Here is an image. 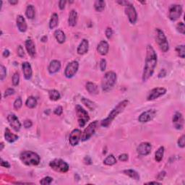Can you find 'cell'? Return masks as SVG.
I'll return each instance as SVG.
<instances>
[{"mask_svg": "<svg viewBox=\"0 0 185 185\" xmlns=\"http://www.w3.org/2000/svg\"><path fill=\"white\" fill-rule=\"evenodd\" d=\"M116 163H117V159L113 155H110V156H107L104 161V163L106 166H113Z\"/></svg>", "mask_w": 185, "mask_h": 185, "instance_id": "obj_36", "label": "cell"}, {"mask_svg": "<svg viewBox=\"0 0 185 185\" xmlns=\"http://www.w3.org/2000/svg\"><path fill=\"white\" fill-rule=\"evenodd\" d=\"M166 92V89L164 88H156L151 90L147 96V100L153 101L158 98L162 96Z\"/></svg>", "mask_w": 185, "mask_h": 185, "instance_id": "obj_13", "label": "cell"}, {"mask_svg": "<svg viewBox=\"0 0 185 185\" xmlns=\"http://www.w3.org/2000/svg\"><path fill=\"white\" fill-rule=\"evenodd\" d=\"M76 114H77L78 124L80 127H84L87 122L90 120L88 112L80 105L76 106Z\"/></svg>", "mask_w": 185, "mask_h": 185, "instance_id": "obj_7", "label": "cell"}, {"mask_svg": "<svg viewBox=\"0 0 185 185\" xmlns=\"http://www.w3.org/2000/svg\"><path fill=\"white\" fill-rule=\"evenodd\" d=\"M26 47L27 49L28 54L31 57H35V54H36V49H35V44L33 43L31 39H28L26 41Z\"/></svg>", "mask_w": 185, "mask_h": 185, "instance_id": "obj_20", "label": "cell"}, {"mask_svg": "<svg viewBox=\"0 0 185 185\" xmlns=\"http://www.w3.org/2000/svg\"><path fill=\"white\" fill-rule=\"evenodd\" d=\"M151 150H152V146L149 143H142L137 148L138 154L140 156H147L150 153Z\"/></svg>", "mask_w": 185, "mask_h": 185, "instance_id": "obj_17", "label": "cell"}, {"mask_svg": "<svg viewBox=\"0 0 185 185\" xmlns=\"http://www.w3.org/2000/svg\"><path fill=\"white\" fill-rule=\"evenodd\" d=\"M117 74L113 71H109L105 74L102 82H101V86L103 90L105 92H108L114 88L117 82Z\"/></svg>", "mask_w": 185, "mask_h": 185, "instance_id": "obj_4", "label": "cell"}, {"mask_svg": "<svg viewBox=\"0 0 185 185\" xmlns=\"http://www.w3.org/2000/svg\"><path fill=\"white\" fill-rule=\"evenodd\" d=\"M178 56L179 57L184 59L185 57V46L184 45H179L178 46L176 49Z\"/></svg>", "mask_w": 185, "mask_h": 185, "instance_id": "obj_37", "label": "cell"}, {"mask_svg": "<svg viewBox=\"0 0 185 185\" xmlns=\"http://www.w3.org/2000/svg\"><path fill=\"white\" fill-rule=\"evenodd\" d=\"M181 14H182V7L180 5H173L170 7L168 17L171 20H177L180 17Z\"/></svg>", "mask_w": 185, "mask_h": 185, "instance_id": "obj_9", "label": "cell"}, {"mask_svg": "<svg viewBox=\"0 0 185 185\" xmlns=\"http://www.w3.org/2000/svg\"><path fill=\"white\" fill-rule=\"evenodd\" d=\"M16 23H17V26L20 31L24 33V32L27 31V23H26V20L23 17V16L17 15V19H16Z\"/></svg>", "mask_w": 185, "mask_h": 185, "instance_id": "obj_18", "label": "cell"}, {"mask_svg": "<svg viewBox=\"0 0 185 185\" xmlns=\"http://www.w3.org/2000/svg\"><path fill=\"white\" fill-rule=\"evenodd\" d=\"M81 101L87 108H88L90 111H93L96 108V104L92 101L88 100V99H85V98H82Z\"/></svg>", "mask_w": 185, "mask_h": 185, "instance_id": "obj_29", "label": "cell"}, {"mask_svg": "<svg viewBox=\"0 0 185 185\" xmlns=\"http://www.w3.org/2000/svg\"><path fill=\"white\" fill-rule=\"evenodd\" d=\"M157 54L152 46L147 45L146 49V58L143 73V81L146 82L153 74L157 65Z\"/></svg>", "mask_w": 185, "mask_h": 185, "instance_id": "obj_1", "label": "cell"}, {"mask_svg": "<svg viewBox=\"0 0 185 185\" xmlns=\"http://www.w3.org/2000/svg\"><path fill=\"white\" fill-rule=\"evenodd\" d=\"M62 112H63V108H62V106H58V107H56L54 110V114L58 116L62 115Z\"/></svg>", "mask_w": 185, "mask_h": 185, "instance_id": "obj_48", "label": "cell"}, {"mask_svg": "<svg viewBox=\"0 0 185 185\" xmlns=\"http://www.w3.org/2000/svg\"><path fill=\"white\" fill-rule=\"evenodd\" d=\"M79 68V63L77 61H72L69 63L66 67L65 71V75L67 78H71L77 73Z\"/></svg>", "mask_w": 185, "mask_h": 185, "instance_id": "obj_10", "label": "cell"}, {"mask_svg": "<svg viewBox=\"0 0 185 185\" xmlns=\"http://www.w3.org/2000/svg\"><path fill=\"white\" fill-rule=\"evenodd\" d=\"M20 159L27 166H37L41 161L40 156L32 151H24L20 155Z\"/></svg>", "mask_w": 185, "mask_h": 185, "instance_id": "obj_3", "label": "cell"}, {"mask_svg": "<svg viewBox=\"0 0 185 185\" xmlns=\"http://www.w3.org/2000/svg\"><path fill=\"white\" fill-rule=\"evenodd\" d=\"M26 106L30 108H33L36 106L37 105V100L33 96H30L28 98V99L26 100Z\"/></svg>", "mask_w": 185, "mask_h": 185, "instance_id": "obj_34", "label": "cell"}, {"mask_svg": "<svg viewBox=\"0 0 185 185\" xmlns=\"http://www.w3.org/2000/svg\"><path fill=\"white\" fill-rule=\"evenodd\" d=\"M8 120L9 124H10V127H11L14 130H15V132L20 131V128H21V124H20V122L18 118L16 117L15 114H11L8 115Z\"/></svg>", "mask_w": 185, "mask_h": 185, "instance_id": "obj_15", "label": "cell"}, {"mask_svg": "<svg viewBox=\"0 0 185 185\" xmlns=\"http://www.w3.org/2000/svg\"><path fill=\"white\" fill-rule=\"evenodd\" d=\"M106 59H102L101 60L100 62V68H101V71H104L106 70Z\"/></svg>", "mask_w": 185, "mask_h": 185, "instance_id": "obj_45", "label": "cell"}, {"mask_svg": "<svg viewBox=\"0 0 185 185\" xmlns=\"http://www.w3.org/2000/svg\"><path fill=\"white\" fill-rule=\"evenodd\" d=\"M82 138V132L78 129H74L69 135V141L72 146L77 145Z\"/></svg>", "mask_w": 185, "mask_h": 185, "instance_id": "obj_14", "label": "cell"}, {"mask_svg": "<svg viewBox=\"0 0 185 185\" xmlns=\"http://www.w3.org/2000/svg\"><path fill=\"white\" fill-rule=\"evenodd\" d=\"M155 38L156 41L159 46L160 49L163 52H167L169 49V45L164 33L159 28H156L155 31Z\"/></svg>", "mask_w": 185, "mask_h": 185, "instance_id": "obj_5", "label": "cell"}, {"mask_svg": "<svg viewBox=\"0 0 185 185\" xmlns=\"http://www.w3.org/2000/svg\"><path fill=\"white\" fill-rule=\"evenodd\" d=\"M12 84H13V85H15V86L18 85L19 82H20V75L18 74V72H15V73L13 74V76H12Z\"/></svg>", "mask_w": 185, "mask_h": 185, "instance_id": "obj_41", "label": "cell"}, {"mask_svg": "<svg viewBox=\"0 0 185 185\" xmlns=\"http://www.w3.org/2000/svg\"><path fill=\"white\" fill-rule=\"evenodd\" d=\"M54 37L59 44H63L66 40V35L62 30H56L54 32Z\"/></svg>", "mask_w": 185, "mask_h": 185, "instance_id": "obj_27", "label": "cell"}, {"mask_svg": "<svg viewBox=\"0 0 185 185\" xmlns=\"http://www.w3.org/2000/svg\"><path fill=\"white\" fill-rule=\"evenodd\" d=\"M49 99H51V101H58L59 99H60V93L59 92L58 90H51L49 91Z\"/></svg>", "mask_w": 185, "mask_h": 185, "instance_id": "obj_35", "label": "cell"}, {"mask_svg": "<svg viewBox=\"0 0 185 185\" xmlns=\"http://www.w3.org/2000/svg\"><path fill=\"white\" fill-rule=\"evenodd\" d=\"M53 179L50 177H46L43 178L40 181V184L43 185H49L52 182Z\"/></svg>", "mask_w": 185, "mask_h": 185, "instance_id": "obj_38", "label": "cell"}, {"mask_svg": "<svg viewBox=\"0 0 185 185\" xmlns=\"http://www.w3.org/2000/svg\"><path fill=\"white\" fill-rule=\"evenodd\" d=\"M88 48H89L88 41L86 40V39H83L80 44L79 46L77 47V54L80 55H83L86 54V53L88 51Z\"/></svg>", "mask_w": 185, "mask_h": 185, "instance_id": "obj_23", "label": "cell"}, {"mask_svg": "<svg viewBox=\"0 0 185 185\" xmlns=\"http://www.w3.org/2000/svg\"><path fill=\"white\" fill-rule=\"evenodd\" d=\"M77 22V13L75 10H72L70 12L69 15V18H68V24L69 26L71 27H74L76 26Z\"/></svg>", "mask_w": 185, "mask_h": 185, "instance_id": "obj_25", "label": "cell"}, {"mask_svg": "<svg viewBox=\"0 0 185 185\" xmlns=\"http://www.w3.org/2000/svg\"><path fill=\"white\" fill-rule=\"evenodd\" d=\"M35 8L33 5H29L26 8V15L28 19H33L35 17Z\"/></svg>", "mask_w": 185, "mask_h": 185, "instance_id": "obj_31", "label": "cell"}, {"mask_svg": "<svg viewBox=\"0 0 185 185\" xmlns=\"http://www.w3.org/2000/svg\"><path fill=\"white\" fill-rule=\"evenodd\" d=\"M49 166L55 171L60 173H66L68 171L69 166L65 161L62 159H54L49 163Z\"/></svg>", "mask_w": 185, "mask_h": 185, "instance_id": "obj_6", "label": "cell"}, {"mask_svg": "<svg viewBox=\"0 0 185 185\" xmlns=\"http://www.w3.org/2000/svg\"><path fill=\"white\" fill-rule=\"evenodd\" d=\"M123 173L125 174V175L128 176L132 179H135V180H140V175L137 171H135V170L132 169H128V170H124L123 171Z\"/></svg>", "mask_w": 185, "mask_h": 185, "instance_id": "obj_28", "label": "cell"}, {"mask_svg": "<svg viewBox=\"0 0 185 185\" xmlns=\"http://www.w3.org/2000/svg\"><path fill=\"white\" fill-rule=\"evenodd\" d=\"M84 162L85 164H91V158L89 157V156H86V157L84 158Z\"/></svg>", "mask_w": 185, "mask_h": 185, "instance_id": "obj_54", "label": "cell"}, {"mask_svg": "<svg viewBox=\"0 0 185 185\" xmlns=\"http://www.w3.org/2000/svg\"><path fill=\"white\" fill-rule=\"evenodd\" d=\"M177 31L181 33V34H184L185 33V26L184 24L182 22L179 23L177 26Z\"/></svg>", "mask_w": 185, "mask_h": 185, "instance_id": "obj_42", "label": "cell"}, {"mask_svg": "<svg viewBox=\"0 0 185 185\" xmlns=\"http://www.w3.org/2000/svg\"><path fill=\"white\" fill-rule=\"evenodd\" d=\"M86 90H88L89 93L92 94V95H96L99 92V87L97 86V85L95 84L94 83H91V82L87 83Z\"/></svg>", "mask_w": 185, "mask_h": 185, "instance_id": "obj_26", "label": "cell"}, {"mask_svg": "<svg viewBox=\"0 0 185 185\" xmlns=\"http://www.w3.org/2000/svg\"><path fill=\"white\" fill-rule=\"evenodd\" d=\"M165 176H166V172L163 171L160 172V173L158 174V176H157L158 180H162V179H163V178H164Z\"/></svg>", "mask_w": 185, "mask_h": 185, "instance_id": "obj_52", "label": "cell"}, {"mask_svg": "<svg viewBox=\"0 0 185 185\" xmlns=\"http://www.w3.org/2000/svg\"><path fill=\"white\" fill-rule=\"evenodd\" d=\"M15 90H14L13 88H8V90H6V91L5 92V95L4 96L6 98L8 96H10L13 95L14 93H15Z\"/></svg>", "mask_w": 185, "mask_h": 185, "instance_id": "obj_46", "label": "cell"}, {"mask_svg": "<svg viewBox=\"0 0 185 185\" xmlns=\"http://www.w3.org/2000/svg\"><path fill=\"white\" fill-rule=\"evenodd\" d=\"M172 122L177 129H181L184 127V117L180 112H176L174 114Z\"/></svg>", "mask_w": 185, "mask_h": 185, "instance_id": "obj_16", "label": "cell"}, {"mask_svg": "<svg viewBox=\"0 0 185 185\" xmlns=\"http://www.w3.org/2000/svg\"><path fill=\"white\" fill-rule=\"evenodd\" d=\"M178 145H179V147H181V148L184 147V146H185V136L184 135H181L180 138H179V140H178Z\"/></svg>", "mask_w": 185, "mask_h": 185, "instance_id": "obj_43", "label": "cell"}, {"mask_svg": "<svg viewBox=\"0 0 185 185\" xmlns=\"http://www.w3.org/2000/svg\"><path fill=\"white\" fill-rule=\"evenodd\" d=\"M17 55L20 56V57L23 58L25 56V52L24 50H23V48L21 46H19L18 47H17Z\"/></svg>", "mask_w": 185, "mask_h": 185, "instance_id": "obj_44", "label": "cell"}, {"mask_svg": "<svg viewBox=\"0 0 185 185\" xmlns=\"http://www.w3.org/2000/svg\"><path fill=\"white\" fill-rule=\"evenodd\" d=\"M22 99H21L20 97H18L15 101V102H14V108H15L16 110H19L20 108L22 107Z\"/></svg>", "mask_w": 185, "mask_h": 185, "instance_id": "obj_39", "label": "cell"}, {"mask_svg": "<svg viewBox=\"0 0 185 185\" xmlns=\"http://www.w3.org/2000/svg\"><path fill=\"white\" fill-rule=\"evenodd\" d=\"M32 125H33V123H32V122L31 120H27L24 122V127L26 128H27V129L28 128L31 127Z\"/></svg>", "mask_w": 185, "mask_h": 185, "instance_id": "obj_51", "label": "cell"}, {"mask_svg": "<svg viewBox=\"0 0 185 185\" xmlns=\"http://www.w3.org/2000/svg\"><path fill=\"white\" fill-rule=\"evenodd\" d=\"M59 16L56 13H54L51 16L50 22H49V28L50 29H54L58 26Z\"/></svg>", "mask_w": 185, "mask_h": 185, "instance_id": "obj_30", "label": "cell"}, {"mask_svg": "<svg viewBox=\"0 0 185 185\" xmlns=\"http://www.w3.org/2000/svg\"><path fill=\"white\" fill-rule=\"evenodd\" d=\"M106 35L108 39H111L113 35V31L111 28H107L106 30Z\"/></svg>", "mask_w": 185, "mask_h": 185, "instance_id": "obj_47", "label": "cell"}, {"mask_svg": "<svg viewBox=\"0 0 185 185\" xmlns=\"http://www.w3.org/2000/svg\"><path fill=\"white\" fill-rule=\"evenodd\" d=\"M23 72L24 77L26 80H30L32 77V74H33V70H32L31 65H30L29 62H23Z\"/></svg>", "mask_w": 185, "mask_h": 185, "instance_id": "obj_19", "label": "cell"}, {"mask_svg": "<svg viewBox=\"0 0 185 185\" xmlns=\"http://www.w3.org/2000/svg\"><path fill=\"white\" fill-rule=\"evenodd\" d=\"M66 2H66L65 0H61V1L59 2V7L60 10H64V9H65Z\"/></svg>", "mask_w": 185, "mask_h": 185, "instance_id": "obj_53", "label": "cell"}, {"mask_svg": "<svg viewBox=\"0 0 185 185\" xmlns=\"http://www.w3.org/2000/svg\"><path fill=\"white\" fill-rule=\"evenodd\" d=\"M10 51L8 50V49H6V50L4 51V52H3V56L5 58H8L9 56H10Z\"/></svg>", "mask_w": 185, "mask_h": 185, "instance_id": "obj_55", "label": "cell"}, {"mask_svg": "<svg viewBox=\"0 0 185 185\" xmlns=\"http://www.w3.org/2000/svg\"><path fill=\"white\" fill-rule=\"evenodd\" d=\"M125 13L126 15H127L128 18H129V22H130L132 24H135V23H136L137 19H138V14H137L135 7L132 4H130V3L126 6Z\"/></svg>", "mask_w": 185, "mask_h": 185, "instance_id": "obj_12", "label": "cell"}, {"mask_svg": "<svg viewBox=\"0 0 185 185\" xmlns=\"http://www.w3.org/2000/svg\"><path fill=\"white\" fill-rule=\"evenodd\" d=\"M98 121H94L90 123L89 125L85 128V129L82 134V140L83 141H86L88 140L92 135H94L96 130L98 127Z\"/></svg>", "mask_w": 185, "mask_h": 185, "instance_id": "obj_8", "label": "cell"}, {"mask_svg": "<svg viewBox=\"0 0 185 185\" xmlns=\"http://www.w3.org/2000/svg\"><path fill=\"white\" fill-rule=\"evenodd\" d=\"M128 104H129V101L127 100H124L121 101L120 103H119V104H117V106H116L114 108H113L112 111L110 112L108 117H106L105 120H102V122H101V126L104 127H108V126L111 124V122H113V120H114L116 117L124 111V108L127 107Z\"/></svg>", "mask_w": 185, "mask_h": 185, "instance_id": "obj_2", "label": "cell"}, {"mask_svg": "<svg viewBox=\"0 0 185 185\" xmlns=\"http://www.w3.org/2000/svg\"><path fill=\"white\" fill-rule=\"evenodd\" d=\"M109 50V46L106 41H101L97 46V51L101 55H106Z\"/></svg>", "mask_w": 185, "mask_h": 185, "instance_id": "obj_21", "label": "cell"}, {"mask_svg": "<svg viewBox=\"0 0 185 185\" xmlns=\"http://www.w3.org/2000/svg\"><path fill=\"white\" fill-rule=\"evenodd\" d=\"M163 154H164V147L161 146L156 150V153H155V159H156V161L158 162V163L161 162L163 158Z\"/></svg>", "mask_w": 185, "mask_h": 185, "instance_id": "obj_33", "label": "cell"}, {"mask_svg": "<svg viewBox=\"0 0 185 185\" xmlns=\"http://www.w3.org/2000/svg\"><path fill=\"white\" fill-rule=\"evenodd\" d=\"M1 145V149H0V150H2L3 148H4V143H2L1 145Z\"/></svg>", "mask_w": 185, "mask_h": 185, "instance_id": "obj_59", "label": "cell"}, {"mask_svg": "<svg viewBox=\"0 0 185 185\" xmlns=\"http://www.w3.org/2000/svg\"><path fill=\"white\" fill-rule=\"evenodd\" d=\"M161 184L159 182H157V181H150V182L146 183V184Z\"/></svg>", "mask_w": 185, "mask_h": 185, "instance_id": "obj_58", "label": "cell"}, {"mask_svg": "<svg viewBox=\"0 0 185 185\" xmlns=\"http://www.w3.org/2000/svg\"><path fill=\"white\" fill-rule=\"evenodd\" d=\"M118 2L119 4L122 5H124V6H127V5L129 4V2H127V1H122V2L118 1V2Z\"/></svg>", "mask_w": 185, "mask_h": 185, "instance_id": "obj_56", "label": "cell"}, {"mask_svg": "<svg viewBox=\"0 0 185 185\" xmlns=\"http://www.w3.org/2000/svg\"><path fill=\"white\" fill-rule=\"evenodd\" d=\"M61 69V62L58 60H52L49 66V72L50 74H55Z\"/></svg>", "mask_w": 185, "mask_h": 185, "instance_id": "obj_22", "label": "cell"}, {"mask_svg": "<svg viewBox=\"0 0 185 185\" xmlns=\"http://www.w3.org/2000/svg\"><path fill=\"white\" fill-rule=\"evenodd\" d=\"M156 111L155 109H149L147 111L143 112L139 116L138 121L141 123H146L150 122L156 117Z\"/></svg>", "mask_w": 185, "mask_h": 185, "instance_id": "obj_11", "label": "cell"}, {"mask_svg": "<svg viewBox=\"0 0 185 185\" xmlns=\"http://www.w3.org/2000/svg\"><path fill=\"white\" fill-rule=\"evenodd\" d=\"M119 160L121 161H127L128 160V155L123 153L122 155H120V156H119Z\"/></svg>", "mask_w": 185, "mask_h": 185, "instance_id": "obj_49", "label": "cell"}, {"mask_svg": "<svg viewBox=\"0 0 185 185\" xmlns=\"http://www.w3.org/2000/svg\"><path fill=\"white\" fill-rule=\"evenodd\" d=\"M1 166L5 167V168H10V164L8 163V161H4V160L2 158V159H1Z\"/></svg>", "mask_w": 185, "mask_h": 185, "instance_id": "obj_50", "label": "cell"}, {"mask_svg": "<svg viewBox=\"0 0 185 185\" xmlns=\"http://www.w3.org/2000/svg\"><path fill=\"white\" fill-rule=\"evenodd\" d=\"M7 76V70L6 68L3 66L2 65H1L0 66V79L1 80H3Z\"/></svg>", "mask_w": 185, "mask_h": 185, "instance_id": "obj_40", "label": "cell"}, {"mask_svg": "<svg viewBox=\"0 0 185 185\" xmlns=\"http://www.w3.org/2000/svg\"><path fill=\"white\" fill-rule=\"evenodd\" d=\"M9 2H10V4H11L12 5H17V3H18V1H17V0H12V1H11V0H10Z\"/></svg>", "mask_w": 185, "mask_h": 185, "instance_id": "obj_57", "label": "cell"}, {"mask_svg": "<svg viewBox=\"0 0 185 185\" xmlns=\"http://www.w3.org/2000/svg\"><path fill=\"white\" fill-rule=\"evenodd\" d=\"M106 6V2L102 0H96L94 3V8L97 12H102L104 11Z\"/></svg>", "mask_w": 185, "mask_h": 185, "instance_id": "obj_32", "label": "cell"}, {"mask_svg": "<svg viewBox=\"0 0 185 185\" xmlns=\"http://www.w3.org/2000/svg\"><path fill=\"white\" fill-rule=\"evenodd\" d=\"M5 140H6L8 143H14V142H15L16 140H17V139H18V136L11 132V131L10 130V129L6 128V129H5Z\"/></svg>", "mask_w": 185, "mask_h": 185, "instance_id": "obj_24", "label": "cell"}]
</instances>
